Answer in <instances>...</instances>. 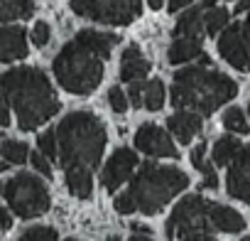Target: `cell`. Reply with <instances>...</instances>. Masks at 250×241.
<instances>
[{
    "mask_svg": "<svg viewBox=\"0 0 250 241\" xmlns=\"http://www.w3.org/2000/svg\"><path fill=\"white\" fill-rule=\"evenodd\" d=\"M49 37H52L49 25H47L44 20L35 23V27H32V42H35L37 47H47V45H49Z\"/></svg>",
    "mask_w": 250,
    "mask_h": 241,
    "instance_id": "f546056e",
    "label": "cell"
},
{
    "mask_svg": "<svg viewBox=\"0 0 250 241\" xmlns=\"http://www.w3.org/2000/svg\"><path fill=\"white\" fill-rule=\"evenodd\" d=\"M147 72H150V62L143 57V52L138 49V45L125 47V52L120 57V79L135 84V81L145 79Z\"/></svg>",
    "mask_w": 250,
    "mask_h": 241,
    "instance_id": "5bb4252c",
    "label": "cell"
},
{
    "mask_svg": "<svg viewBox=\"0 0 250 241\" xmlns=\"http://www.w3.org/2000/svg\"><path fill=\"white\" fill-rule=\"evenodd\" d=\"M206 30L204 23V13L201 8H191L184 15H179L177 25H174V40L177 37H189V40H201V32Z\"/></svg>",
    "mask_w": 250,
    "mask_h": 241,
    "instance_id": "e0dca14e",
    "label": "cell"
},
{
    "mask_svg": "<svg viewBox=\"0 0 250 241\" xmlns=\"http://www.w3.org/2000/svg\"><path fill=\"white\" fill-rule=\"evenodd\" d=\"M37 145H40V153H42L44 158H49V160H57V155H59V145H57V131H47L44 136H40Z\"/></svg>",
    "mask_w": 250,
    "mask_h": 241,
    "instance_id": "4316f807",
    "label": "cell"
},
{
    "mask_svg": "<svg viewBox=\"0 0 250 241\" xmlns=\"http://www.w3.org/2000/svg\"><path fill=\"white\" fill-rule=\"evenodd\" d=\"M66 187L74 197L86 199L93 192V177L91 170H66Z\"/></svg>",
    "mask_w": 250,
    "mask_h": 241,
    "instance_id": "7402d4cb",
    "label": "cell"
},
{
    "mask_svg": "<svg viewBox=\"0 0 250 241\" xmlns=\"http://www.w3.org/2000/svg\"><path fill=\"white\" fill-rule=\"evenodd\" d=\"M113 207H115V212H118V214H133V212H138V204L133 202V197H130L128 192L118 194V197H115V202H113Z\"/></svg>",
    "mask_w": 250,
    "mask_h": 241,
    "instance_id": "4dcf8cb0",
    "label": "cell"
},
{
    "mask_svg": "<svg viewBox=\"0 0 250 241\" xmlns=\"http://www.w3.org/2000/svg\"><path fill=\"white\" fill-rule=\"evenodd\" d=\"M191 165L196 170H204L208 165V160H206V145L204 143H196V148L191 150Z\"/></svg>",
    "mask_w": 250,
    "mask_h": 241,
    "instance_id": "836d02e7",
    "label": "cell"
},
{
    "mask_svg": "<svg viewBox=\"0 0 250 241\" xmlns=\"http://www.w3.org/2000/svg\"><path fill=\"white\" fill-rule=\"evenodd\" d=\"M201 175H204V182H201V185H204L206 190H216V187H218V177H216V165H213V163H208V165L201 170Z\"/></svg>",
    "mask_w": 250,
    "mask_h": 241,
    "instance_id": "e575fe53",
    "label": "cell"
},
{
    "mask_svg": "<svg viewBox=\"0 0 250 241\" xmlns=\"http://www.w3.org/2000/svg\"><path fill=\"white\" fill-rule=\"evenodd\" d=\"M13 226V214H10V209H3V229L8 231Z\"/></svg>",
    "mask_w": 250,
    "mask_h": 241,
    "instance_id": "ab89813d",
    "label": "cell"
},
{
    "mask_svg": "<svg viewBox=\"0 0 250 241\" xmlns=\"http://www.w3.org/2000/svg\"><path fill=\"white\" fill-rule=\"evenodd\" d=\"M32 153L27 150V143H22V141H5L3 143V170L8 168V165H20V163H25L27 158H30Z\"/></svg>",
    "mask_w": 250,
    "mask_h": 241,
    "instance_id": "603a6c76",
    "label": "cell"
},
{
    "mask_svg": "<svg viewBox=\"0 0 250 241\" xmlns=\"http://www.w3.org/2000/svg\"><path fill=\"white\" fill-rule=\"evenodd\" d=\"M3 103L13 108L22 131L47 123L62 106L47 74L35 67H18L3 74Z\"/></svg>",
    "mask_w": 250,
    "mask_h": 241,
    "instance_id": "6da1fadb",
    "label": "cell"
},
{
    "mask_svg": "<svg viewBox=\"0 0 250 241\" xmlns=\"http://www.w3.org/2000/svg\"><path fill=\"white\" fill-rule=\"evenodd\" d=\"M211 226H216L218 231H226V234H235V231H243L245 219L240 212H235L230 207L213 204L211 207Z\"/></svg>",
    "mask_w": 250,
    "mask_h": 241,
    "instance_id": "ac0fdd59",
    "label": "cell"
},
{
    "mask_svg": "<svg viewBox=\"0 0 250 241\" xmlns=\"http://www.w3.org/2000/svg\"><path fill=\"white\" fill-rule=\"evenodd\" d=\"M187 185H189V177L179 168L145 163L140 168V172L133 177L128 194L138 204V212L152 217V214L162 212L167 207V202H172L179 192H184Z\"/></svg>",
    "mask_w": 250,
    "mask_h": 241,
    "instance_id": "277c9868",
    "label": "cell"
},
{
    "mask_svg": "<svg viewBox=\"0 0 250 241\" xmlns=\"http://www.w3.org/2000/svg\"><path fill=\"white\" fill-rule=\"evenodd\" d=\"M240 241H250V236H243V239H240Z\"/></svg>",
    "mask_w": 250,
    "mask_h": 241,
    "instance_id": "bcb514c9",
    "label": "cell"
},
{
    "mask_svg": "<svg viewBox=\"0 0 250 241\" xmlns=\"http://www.w3.org/2000/svg\"><path fill=\"white\" fill-rule=\"evenodd\" d=\"M243 37H245V45H248V49H250V15H248L245 23H243Z\"/></svg>",
    "mask_w": 250,
    "mask_h": 241,
    "instance_id": "f35d334b",
    "label": "cell"
},
{
    "mask_svg": "<svg viewBox=\"0 0 250 241\" xmlns=\"http://www.w3.org/2000/svg\"><path fill=\"white\" fill-rule=\"evenodd\" d=\"M18 241H57V231L52 226H32Z\"/></svg>",
    "mask_w": 250,
    "mask_h": 241,
    "instance_id": "83f0119b",
    "label": "cell"
},
{
    "mask_svg": "<svg viewBox=\"0 0 250 241\" xmlns=\"http://www.w3.org/2000/svg\"><path fill=\"white\" fill-rule=\"evenodd\" d=\"M238 94V84L206 64L187 67L174 74L172 103L179 111H194L199 116H211L218 106L228 103Z\"/></svg>",
    "mask_w": 250,
    "mask_h": 241,
    "instance_id": "3957f363",
    "label": "cell"
},
{
    "mask_svg": "<svg viewBox=\"0 0 250 241\" xmlns=\"http://www.w3.org/2000/svg\"><path fill=\"white\" fill-rule=\"evenodd\" d=\"M218 52L221 57L235 67L238 72H250V49L245 45V37H243V25H228L223 30V35L218 37Z\"/></svg>",
    "mask_w": 250,
    "mask_h": 241,
    "instance_id": "30bf717a",
    "label": "cell"
},
{
    "mask_svg": "<svg viewBox=\"0 0 250 241\" xmlns=\"http://www.w3.org/2000/svg\"><path fill=\"white\" fill-rule=\"evenodd\" d=\"M52 69L62 89L76 96H88L91 91L98 89L103 79V59L76 40L62 47V52L54 57Z\"/></svg>",
    "mask_w": 250,
    "mask_h": 241,
    "instance_id": "5b68a950",
    "label": "cell"
},
{
    "mask_svg": "<svg viewBox=\"0 0 250 241\" xmlns=\"http://www.w3.org/2000/svg\"><path fill=\"white\" fill-rule=\"evenodd\" d=\"M216 3V0H204V5H213ZM238 3H240V0H238Z\"/></svg>",
    "mask_w": 250,
    "mask_h": 241,
    "instance_id": "ee69618b",
    "label": "cell"
},
{
    "mask_svg": "<svg viewBox=\"0 0 250 241\" xmlns=\"http://www.w3.org/2000/svg\"><path fill=\"white\" fill-rule=\"evenodd\" d=\"M108 103H110L113 113H125L128 111V96L123 94L120 86H110L108 89Z\"/></svg>",
    "mask_w": 250,
    "mask_h": 241,
    "instance_id": "f1b7e54d",
    "label": "cell"
},
{
    "mask_svg": "<svg viewBox=\"0 0 250 241\" xmlns=\"http://www.w3.org/2000/svg\"><path fill=\"white\" fill-rule=\"evenodd\" d=\"M235 10H238V13H243V10H250V0H240V3L235 5Z\"/></svg>",
    "mask_w": 250,
    "mask_h": 241,
    "instance_id": "60d3db41",
    "label": "cell"
},
{
    "mask_svg": "<svg viewBox=\"0 0 250 241\" xmlns=\"http://www.w3.org/2000/svg\"><path fill=\"white\" fill-rule=\"evenodd\" d=\"M223 126H226L230 133H238V136H248V133H250V123H248L245 113H243L238 106L226 108V113H223Z\"/></svg>",
    "mask_w": 250,
    "mask_h": 241,
    "instance_id": "cb8c5ba5",
    "label": "cell"
},
{
    "mask_svg": "<svg viewBox=\"0 0 250 241\" xmlns=\"http://www.w3.org/2000/svg\"><path fill=\"white\" fill-rule=\"evenodd\" d=\"M240 143H238V138H233V136H223V138H218L216 143H213V150H211V163L216 165V168H221V165H230L233 160H235V155L240 153Z\"/></svg>",
    "mask_w": 250,
    "mask_h": 241,
    "instance_id": "44dd1931",
    "label": "cell"
},
{
    "mask_svg": "<svg viewBox=\"0 0 250 241\" xmlns=\"http://www.w3.org/2000/svg\"><path fill=\"white\" fill-rule=\"evenodd\" d=\"M135 148L150 158H177V145L172 143L169 133L157 128L155 123H143L135 133Z\"/></svg>",
    "mask_w": 250,
    "mask_h": 241,
    "instance_id": "8fae6325",
    "label": "cell"
},
{
    "mask_svg": "<svg viewBox=\"0 0 250 241\" xmlns=\"http://www.w3.org/2000/svg\"><path fill=\"white\" fill-rule=\"evenodd\" d=\"M3 194L10 212L22 219H35L44 214L52 204L47 185L37 175H30V172H18L15 177H10L3 187Z\"/></svg>",
    "mask_w": 250,
    "mask_h": 241,
    "instance_id": "8992f818",
    "label": "cell"
},
{
    "mask_svg": "<svg viewBox=\"0 0 250 241\" xmlns=\"http://www.w3.org/2000/svg\"><path fill=\"white\" fill-rule=\"evenodd\" d=\"M35 13V0H0V20L5 25L13 20H27Z\"/></svg>",
    "mask_w": 250,
    "mask_h": 241,
    "instance_id": "ffe728a7",
    "label": "cell"
},
{
    "mask_svg": "<svg viewBox=\"0 0 250 241\" xmlns=\"http://www.w3.org/2000/svg\"><path fill=\"white\" fill-rule=\"evenodd\" d=\"M10 106L8 103H3V118H0V126H10Z\"/></svg>",
    "mask_w": 250,
    "mask_h": 241,
    "instance_id": "74e56055",
    "label": "cell"
},
{
    "mask_svg": "<svg viewBox=\"0 0 250 241\" xmlns=\"http://www.w3.org/2000/svg\"><path fill=\"white\" fill-rule=\"evenodd\" d=\"M108 241H120V239H118V236H110V239H108Z\"/></svg>",
    "mask_w": 250,
    "mask_h": 241,
    "instance_id": "f6af8a7d",
    "label": "cell"
},
{
    "mask_svg": "<svg viewBox=\"0 0 250 241\" xmlns=\"http://www.w3.org/2000/svg\"><path fill=\"white\" fill-rule=\"evenodd\" d=\"M76 15L103 25H130L143 13V0H69Z\"/></svg>",
    "mask_w": 250,
    "mask_h": 241,
    "instance_id": "52a82bcc",
    "label": "cell"
},
{
    "mask_svg": "<svg viewBox=\"0 0 250 241\" xmlns=\"http://www.w3.org/2000/svg\"><path fill=\"white\" fill-rule=\"evenodd\" d=\"M228 18H230V13H228L226 8H208V10L204 13L206 32L216 37V32H221V30L228 27Z\"/></svg>",
    "mask_w": 250,
    "mask_h": 241,
    "instance_id": "d4e9b609",
    "label": "cell"
},
{
    "mask_svg": "<svg viewBox=\"0 0 250 241\" xmlns=\"http://www.w3.org/2000/svg\"><path fill=\"white\" fill-rule=\"evenodd\" d=\"M27 57V32L20 25H5L0 32V59L5 64Z\"/></svg>",
    "mask_w": 250,
    "mask_h": 241,
    "instance_id": "4fadbf2b",
    "label": "cell"
},
{
    "mask_svg": "<svg viewBox=\"0 0 250 241\" xmlns=\"http://www.w3.org/2000/svg\"><path fill=\"white\" fill-rule=\"evenodd\" d=\"M226 187L230 197L250 204V145H243L235 160L228 165Z\"/></svg>",
    "mask_w": 250,
    "mask_h": 241,
    "instance_id": "7c38bea8",
    "label": "cell"
},
{
    "mask_svg": "<svg viewBox=\"0 0 250 241\" xmlns=\"http://www.w3.org/2000/svg\"><path fill=\"white\" fill-rule=\"evenodd\" d=\"M182 241H216L208 231H199V234H189V236H184Z\"/></svg>",
    "mask_w": 250,
    "mask_h": 241,
    "instance_id": "d590c367",
    "label": "cell"
},
{
    "mask_svg": "<svg viewBox=\"0 0 250 241\" xmlns=\"http://www.w3.org/2000/svg\"><path fill=\"white\" fill-rule=\"evenodd\" d=\"M135 168H138V155H135V150H130V148H118V150L110 155V160L105 163L103 172H101V182H103L105 192H115L123 182H128V180L133 177Z\"/></svg>",
    "mask_w": 250,
    "mask_h": 241,
    "instance_id": "9c48e42d",
    "label": "cell"
},
{
    "mask_svg": "<svg viewBox=\"0 0 250 241\" xmlns=\"http://www.w3.org/2000/svg\"><path fill=\"white\" fill-rule=\"evenodd\" d=\"M66 241H76V239H66Z\"/></svg>",
    "mask_w": 250,
    "mask_h": 241,
    "instance_id": "c3c4849f",
    "label": "cell"
},
{
    "mask_svg": "<svg viewBox=\"0 0 250 241\" xmlns=\"http://www.w3.org/2000/svg\"><path fill=\"white\" fill-rule=\"evenodd\" d=\"M30 163H32V168H35V170H37L42 177H47V180L52 177V165H49V158H44L40 150L30 155Z\"/></svg>",
    "mask_w": 250,
    "mask_h": 241,
    "instance_id": "1f68e13d",
    "label": "cell"
},
{
    "mask_svg": "<svg viewBox=\"0 0 250 241\" xmlns=\"http://www.w3.org/2000/svg\"><path fill=\"white\" fill-rule=\"evenodd\" d=\"M196 57H201V40H189V37H177L167 52L169 64H184Z\"/></svg>",
    "mask_w": 250,
    "mask_h": 241,
    "instance_id": "d6986e66",
    "label": "cell"
},
{
    "mask_svg": "<svg viewBox=\"0 0 250 241\" xmlns=\"http://www.w3.org/2000/svg\"><path fill=\"white\" fill-rule=\"evenodd\" d=\"M211 202L204 199L201 194H189L184 197L174 212L169 214V221H167V236L174 239H184L189 234H199V231H208L211 226Z\"/></svg>",
    "mask_w": 250,
    "mask_h": 241,
    "instance_id": "ba28073f",
    "label": "cell"
},
{
    "mask_svg": "<svg viewBox=\"0 0 250 241\" xmlns=\"http://www.w3.org/2000/svg\"><path fill=\"white\" fill-rule=\"evenodd\" d=\"M76 42H81L86 49H91L93 54H98L101 59H108L113 47L118 45V35H110V32H98V30H81L76 37Z\"/></svg>",
    "mask_w": 250,
    "mask_h": 241,
    "instance_id": "2e32d148",
    "label": "cell"
},
{
    "mask_svg": "<svg viewBox=\"0 0 250 241\" xmlns=\"http://www.w3.org/2000/svg\"><path fill=\"white\" fill-rule=\"evenodd\" d=\"M128 98H130V103H133L135 108H138V106H145V84H143V81H135V84H130Z\"/></svg>",
    "mask_w": 250,
    "mask_h": 241,
    "instance_id": "d6a6232c",
    "label": "cell"
},
{
    "mask_svg": "<svg viewBox=\"0 0 250 241\" xmlns=\"http://www.w3.org/2000/svg\"><path fill=\"white\" fill-rule=\"evenodd\" d=\"M189 3H194V0H169V3H167V10H169V13H177V10L187 8Z\"/></svg>",
    "mask_w": 250,
    "mask_h": 241,
    "instance_id": "8d00e7d4",
    "label": "cell"
},
{
    "mask_svg": "<svg viewBox=\"0 0 250 241\" xmlns=\"http://www.w3.org/2000/svg\"><path fill=\"white\" fill-rule=\"evenodd\" d=\"M167 128L174 133L179 143H191L196 133H201V116L194 111H177L167 118Z\"/></svg>",
    "mask_w": 250,
    "mask_h": 241,
    "instance_id": "9a60e30c",
    "label": "cell"
},
{
    "mask_svg": "<svg viewBox=\"0 0 250 241\" xmlns=\"http://www.w3.org/2000/svg\"><path fill=\"white\" fill-rule=\"evenodd\" d=\"M248 116H250V106H248Z\"/></svg>",
    "mask_w": 250,
    "mask_h": 241,
    "instance_id": "7dc6e473",
    "label": "cell"
},
{
    "mask_svg": "<svg viewBox=\"0 0 250 241\" xmlns=\"http://www.w3.org/2000/svg\"><path fill=\"white\" fill-rule=\"evenodd\" d=\"M165 106V84L160 79L145 81V108L147 111H160Z\"/></svg>",
    "mask_w": 250,
    "mask_h": 241,
    "instance_id": "484cf974",
    "label": "cell"
},
{
    "mask_svg": "<svg viewBox=\"0 0 250 241\" xmlns=\"http://www.w3.org/2000/svg\"><path fill=\"white\" fill-rule=\"evenodd\" d=\"M105 128L103 120L91 111H74L69 113L59 128V160L64 170H93L98 168L103 150H105Z\"/></svg>",
    "mask_w": 250,
    "mask_h": 241,
    "instance_id": "7a4b0ae2",
    "label": "cell"
},
{
    "mask_svg": "<svg viewBox=\"0 0 250 241\" xmlns=\"http://www.w3.org/2000/svg\"><path fill=\"white\" fill-rule=\"evenodd\" d=\"M128 241H152L150 236H145V234H135V236H130Z\"/></svg>",
    "mask_w": 250,
    "mask_h": 241,
    "instance_id": "b9f144b4",
    "label": "cell"
},
{
    "mask_svg": "<svg viewBox=\"0 0 250 241\" xmlns=\"http://www.w3.org/2000/svg\"><path fill=\"white\" fill-rule=\"evenodd\" d=\"M162 3H165V0H147V5H150L152 10H157V8H162Z\"/></svg>",
    "mask_w": 250,
    "mask_h": 241,
    "instance_id": "7bdbcfd3",
    "label": "cell"
}]
</instances>
